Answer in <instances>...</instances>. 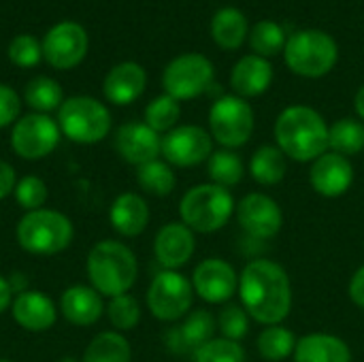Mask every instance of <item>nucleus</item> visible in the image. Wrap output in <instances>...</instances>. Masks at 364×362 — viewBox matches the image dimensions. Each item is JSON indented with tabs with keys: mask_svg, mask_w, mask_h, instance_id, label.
Here are the masks:
<instances>
[{
	"mask_svg": "<svg viewBox=\"0 0 364 362\" xmlns=\"http://www.w3.org/2000/svg\"><path fill=\"white\" fill-rule=\"evenodd\" d=\"M237 294L250 318L264 326L282 324L292 312L290 275L279 262L269 258H254L243 267Z\"/></svg>",
	"mask_w": 364,
	"mask_h": 362,
	"instance_id": "1",
	"label": "nucleus"
},
{
	"mask_svg": "<svg viewBox=\"0 0 364 362\" xmlns=\"http://www.w3.org/2000/svg\"><path fill=\"white\" fill-rule=\"evenodd\" d=\"M328 124L307 105L286 107L275 119V143L294 162H314L328 151Z\"/></svg>",
	"mask_w": 364,
	"mask_h": 362,
	"instance_id": "2",
	"label": "nucleus"
},
{
	"mask_svg": "<svg viewBox=\"0 0 364 362\" xmlns=\"http://www.w3.org/2000/svg\"><path fill=\"white\" fill-rule=\"evenodd\" d=\"M85 271L92 288L102 297L113 299L119 294H128L130 288L136 284L139 260L126 243L105 239L90 250Z\"/></svg>",
	"mask_w": 364,
	"mask_h": 362,
	"instance_id": "3",
	"label": "nucleus"
},
{
	"mask_svg": "<svg viewBox=\"0 0 364 362\" xmlns=\"http://www.w3.org/2000/svg\"><path fill=\"white\" fill-rule=\"evenodd\" d=\"M237 203L230 190L215 186L211 181L192 186L179 201L181 222L200 235H211L222 230L235 215Z\"/></svg>",
	"mask_w": 364,
	"mask_h": 362,
	"instance_id": "4",
	"label": "nucleus"
},
{
	"mask_svg": "<svg viewBox=\"0 0 364 362\" xmlns=\"http://www.w3.org/2000/svg\"><path fill=\"white\" fill-rule=\"evenodd\" d=\"M15 237L21 250L34 256H55L70 247L75 228L73 222L55 209L26 211L15 228Z\"/></svg>",
	"mask_w": 364,
	"mask_h": 362,
	"instance_id": "5",
	"label": "nucleus"
},
{
	"mask_svg": "<svg viewBox=\"0 0 364 362\" xmlns=\"http://www.w3.org/2000/svg\"><path fill=\"white\" fill-rule=\"evenodd\" d=\"M284 58L294 75L318 79L335 68L339 49L331 34L322 30H301L288 38Z\"/></svg>",
	"mask_w": 364,
	"mask_h": 362,
	"instance_id": "6",
	"label": "nucleus"
},
{
	"mask_svg": "<svg viewBox=\"0 0 364 362\" xmlns=\"http://www.w3.org/2000/svg\"><path fill=\"white\" fill-rule=\"evenodd\" d=\"M109 109L92 96H70L58 109V126L62 134L79 145L100 143L111 132Z\"/></svg>",
	"mask_w": 364,
	"mask_h": 362,
	"instance_id": "7",
	"label": "nucleus"
},
{
	"mask_svg": "<svg viewBox=\"0 0 364 362\" xmlns=\"http://www.w3.org/2000/svg\"><path fill=\"white\" fill-rule=\"evenodd\" d=\"M254 111L241 96H220L209 109V134L224 149L245 145L254 134Z\"/></svg>",
	"mask_w": 364,
	"mask_h": 362,
	"instance_id": "8",
	"label": "nucleus"
},
{
	"mask_svg": "<svg viewBox=\"0 0 364 362\" xmlns=\"http://www.w3.org/2000/svg\"><path fill=\"white\" fill-rule=\"evenodd\" d=\"M194 288L179 271L162 269L147 288V309L160 322H179L192 312Z\"/></svg>",
	"mask_w": 364,
	"mask_h": 362,
	"instance_id": "9",
	"label": "nucleus"
},
{
	"mask_svg": "<svg viewBox=\"0 0 364 362\" xmlns=\"http://www.w3.org/2000/svg\"><path fill=\"white\" fill-rule=\"evenodd\" d=\"M213 64L203 53H183L168 62L162 75V85L175 100H192L211 92L213 85Z\"/></svg>",
	"mask_w": 364,
	"mask_h": 362,
	"instance_id": "10",
	"label": "nucleus"
},
{
	"mask_svg": "<svg viewBox=\"0 0 364 362\" xmlns=\"http://www.w3.org/2000/svg\"><path fill=\"white\" fill-rule=\"evenodd\" d=\"M62 130L55 119L45 113H30L15 122L11 130V147L23 160H43L60 143Z\"/></svg>",
	"mask_w": 364,
	"mask_h": 362,
	"instance_id": "11",
	"label": "nucleus"
},
{
	"mask_svg": "<svg viewBox=\"0 0 364 362\" xmlns=\"http://www.w3.org/2000/svg\"><path fill=\"white\" fill-rule=\"evenodd\" d=\"M235 215H237L241 230L256 241L275 239L279 230L284 228V211L279 203L264 192L245 194L237 203Z\"/></svg>",
	"mask_w": 364,
	"mask_h": 362,
	"instance_id": "12",
	"label": "nucleus"
},
{
	"mask_svg": "<svg viewBox=\"0 0 364 362\" xmlns=\"http://www.w3.org/2000/svg\"><path fill=\"white\" fill-rule=\"evenodd\" d=\"M213 154V137L200 126H177L162 137L164 162L179 169H190L207 162Z\"/></svg>",
	"mask_w": 364,
	"mask_h": 362,
	"instance_id": "13",
	"label": "nucleus"
},
{
	"mask_svg": "<svg viewBox=\"0 0 364 362\" xmlns=\"http://www.w3.org/2000/svg\"><path fill=\"white\" fill-rule=\"evenodd\" d=\"M43 58L58 70L75 68L87 53V32L77 21H60L43 38Z\"/></svg>",
	"mask_w": 364,
	"mask_h": 362,
	"instance_id": "14",
	"label": "nucleus"
},
{
	"mask_svg": "<svg viewBox=\"0 0 364 362\" xmlns=\"http://www.w3.org/2000/svg\"><path fill=\"white\" fill-rule=\"evenodd\" d=\"M194 294L209 305H226L239 292V273L222 258H205L192 273Z\"/></svg>",
	"mask_w": 364,
	"mask_h": 362,
	"instance_id": "15",
	"label": "nucleus"
},
{
	"mask_svg": "<svg viewBox=\"0 0 364 362\" xmlns=\"http://www.w3.org/2000/svg\"><path fill=\"white\" fill-rule=\"evenodd\" d=\"M309 183L316 194L324 198H339L348 194L354 183V164L350 162V158L328 149L311 162Z\"/></svg>",
	"mask_w": 364,
	"mask_h": 362,
	"instance_id": "16",
	"label": "nucleus"
},
{
	"mask_svg": "<svg viewBox=\"0 0 364 362\" xmlns=\"http://www.w3.org/2000/svg\"><path fill=\"white\" fill-rule=\"evenodd\" d=\"M115 149L124 162L139 169L151 160H158L162 154V137L145 122H128L115 132Z\"/></svg>",
	"mask_w": 364,
	"mask_h": 362,
	"instance_id": "17",
	"label": "nucleus"
},
{
	"mask_svg": "<svg viewBox=\"0 0 364 362\" xmlns=\"http://www.w3.org/2000/svg\"><path fill=\"white\" fill-rule=\"evenodd\" d=\"M196 252V233L190 230L183 222L164 224L154 239V256L162 269L179 271L186 267Z\"/></svg>",
	"mask_w": 364,
	"mask_h": 362,
	"instance_id": "18",
	"label": "nucleus"
},
{
	"mask_svg": "<svg viewBox=\"0 0 364 362\" xmlns=\"http://www.w3.org/2000/svg\"><path fill=\"white\" fill-rule=\"evenodd\" d=\"M11 316L23 331L45 333L55 324L58 307L47 294L38 290H23L15 294L11 305Z\"/></svg>",
	"mask_w": 364,
	"mask_h": 362,
	"instance_id": "19",
	"label": "nucleus"
},
{
	"mask_svg": "<svg viewBox=\"0 0 364 362\" xmlns=\"http://www.w3.org/2000/svg\"><path fill=\"white\" fill-rule=\"evenodd\" d=\"M58 309L64 316V320L73 326H94L107 312L102 294L96 292L92 286L83 284L66 288L60 297Z\"/></svg>",
	"mask_w": 364,
	"mask_h": 362,
	"instance_id": "20",
	"label": "nucleus"
},
{
	"mask_svg": "<svg viewBox=\"0 0 364 362\" xmlns=\"http://www.w3.org/2000/svg\"><path fill=\"white\" fill-rule=\"evenodd\" d=\"M147 85V73L136 62H122L113 66L102 83V92L109 102L117 107H126L134 102Z\"/></svg>",
	"mask_w": 364,
	"mask_h": 362,
	"instance_id": "21",
	"label": "nucleus"
},
{
	"mask_svg": "<svg viewBox=\"0 0 364 362\" xmlns=\"http://www.w3.org/2000/svg\"><path fill=\"white\" fill-rule=\"evenodd\" d=\"M109 222L117 235L128 239L139 237L149 224V205L141 194L124 192L113 201L109 209Z\"/></svg>",
	"mask_w": 364,
	"mask_h": 362,
	"instance_id": "22",
	"label": "nucleus"
},
{
	"mask_svg": "<svg viewBox=\"0 0 364 362\" xmlns=\"http://www.w3.org/2000/svg\"><path fill=\"white\" fill-rule=\"evenodd\" d=\"M273 81V66L267 58L260 55H245L241 58L230 75V85L237 96L241 98H256L271 87Z\"/></svg>",
	"mask_w": 364,
	"mask_h": 362,
	"instance_id": "23",
	"label": "nucleus"
},
{
	"mask_svg": "<svg viewBox=\"0 0 364 362\" xmlns=\"http://www.w3.org/2000/svg\"><path fill=\"white\" fill-rule=\"evenodd\" d=\"M294 362H352L350 346L331 333H309L296 341Z\"/></svg>",
	"mask_w": 364,
	"mask_h": 362,
	"instance_id": "24",
	"label": "nucleus"
},
{
	"mask_svg": "<svg viewBox=\"0 0 364 362\" xmlns=\"http://www.w3.org/2000/svg\"><path fill=\"white\" fill-rule=\"evenodd\" d=\"M247 171L258 186L271 188L284 181L288 173V158L277 145H262L252 154Z\"/></svg>",
	"mask_w": 364,
	"mask_h": 362,
	"instance_id": "25",
	"label": "nucleus"
},
{
	"mask_svg": "<svg viewBox=\"0 0 364 362\" xmlns=\"http://www.w3.org/2000/svg\"><path fill=\"white\" fill-rule=\"evenodd\" d=\"M211 36L222 49H239L247 36V19L235 6L220 9L211 19Z\"/></svg>",
	"mask_w": 364,
	"mask_h": 362,
	"instance_id": "26",
	"label": "nucleus"
},
{
	"mask_svg": "<svg viewBox=\"0 0 364 362\" xmlns=\"http://www.w3.org/2000/svg\"><path fill=\"white\" fill-rule=\"evenodd\" d=\"M81 362H132L130 341L117 331L98 333L87 344Z\"/></svg>",
	"mask_w": 364,
	"mask_h": 362,
	"instance_id": "27",
	"label": "nucleus"
},
{
	"mask_svg": "<svg viewBox=\"0 0 364 362\" xmlns=\"http://www.w3.org/2000/svg\"><path fill=\"white\" fill-rule=\"evenodd\" d=\"M207 175L209 181L215 186H222L226 190L239 186L245 177V164L241 160V156L235 149H218L211 154V158L207 160Z\"/></svg>",
	"mask_w": 364,
	"mask_h": 362,
	"instance_id": "28",
	"label": "nucleus"
},
{
	"mask_svg": "<svg viewBox=\"0 0 364 362\" xmlns=\"http://www.w3.org/2000/svg\"><path fill=\"white\" fill-rule=\"evenodd\" d=\"M296 341L299 339L290 329L275 324V326H264L260 331L256 339V348H258V354L267 362H284L292 358L296 350Z\"/></svg>",
	"mask_w": 364,
	"mask_h": 362,
	"instance_id": "29",
	"label": "nucleus"
},
{
	"mask_svg": "<svg viewBox=\"0 0 364 362\" xmlns=\"http://www.w3.org/2000/svg\"><path fill=\"white\" fill-rule=\"evenodd\" d=\"M177 331L183 339V344L188 346V350L194 352L198 348H203L207 341L215 339V331H218V320L209 309H192L181 324H177Z\"/></svg>",
	"mask_w": 364,
	"mask_h": 362,
	"instance_id": "30",
	"label": "nucleus"
},
{
	"mask_svg": "<svg viewBox=\"0 0 364 362\" xmlns=\"http://www.w3.org/2000/svg\"><path fill=\"white\" fill-rule=\"evenodd\" d=\"M136 183L143 192L164 198V196L173 194V190L177 186V175L168 162L158 158V160H151L136 169Z\"/></svg>",
	"mask_w": 364,
	"mask_h": 362,
	"instance_id": "31",
	"label": "nucleus"
},
{
	"mask_svg": "<svg viewBox=\"0 0 364 362\" xmlns=\"http://www.w3.org/2000/svg\"><path fill=\"white\" fill-rule=\"evenodd\" d=\"M328 149L346 158L364 149V124L354 117H341L328 128Z\"/></svg>",
	"mask_w": 364,
	"mask_h": 362,
	"instance_id": "32",
	"label": "nucleus"
},
{
	"mask_svg": "<svg viewBox=\"0 0 364 362\" xmlns=\"http://www.w3.org/2000/svg\"><path fill=\"white\" fill-rule=\"evenodd\" d=\"M23 100L28 102V107H32L36 113H49L62 107L64 102V92L62 85L55 79L49 77H36L26 85L23 92Z\"/></svg>",
	"mask_w": 364,
	"mask_h": 362,
	"instance_id": "33",
	"label": "nucleus"
},
{
	"mask_svg": "<svg viewBox=\"0 0 364 362\" xmlns=\"http://www.w3.org/2000/svg\"><path fill=\"white\" fill-rule=\"evenodd\" d=\"M181 117V107L179 100H175L168 94H162L158 98H154L147 107H145V124L156 130L158 134H166L173 128H177V122Z\"/></svg>",
	"mask_w": 364,
	"mask_h": 362,
	"instance_id": "34",
	"label": "nucleus"
},
{
	"mask_svg": "<svg viewBox=\"0 0 364 362\" xmlns=\"http://www.w3.org/2000/svg\"><path fill=\"white\" fill-rule=\"evenodd\" d=\"M286 43H288V38H286L284 28L271 19L258 21L250 32V45L256 51V55H260V58L277 55L279 51L286 49Z\"/></svg>",
	"mask_w": 364,
	"mask_h": 362,
	"instance_id": "35",
	"label": "nucleus"
},
{
	"mask_svg": "<svg viewBox=\"0 0 364 362\" xmlns=\"http://www.w3.org/2000/svg\"><path fill=\"white\" fill-rule=\"evenodd\" d=\"M107 316L109 322L113 326V331L117 333H126L139 326L141 322V305L132 294H119L109 299L107 305Z\"/></svg>",
	"mask_w": 364,
	"mask_h": 362,
	"instance_id": "36",
	"label": "nucleus"
},
{
	"mask_svg": "<svg viewBox=\"0 0 364 362\" xmlns=\"http://www.w3.org/2000/svg\"><path fill=\"white\" fill-rule=\"evenodd\" d=\"M215 320H218L220 337H224V339H230V341H239V344H241V339H245V337L250 335L252 318H250V314L243 309V305L226 303Z\"/></svg>",
	"mask_w": 364,
	"mask_h": 362,
	"instance_id": "37",
	"label": "nucleus"
},
{
	"mask_svg": "<svg viewBox=\"0 0 364 362\" xmlns=\"http://www.w3.org/2000/svg\"><path fill=\"white\" fill-rule=\"evenodd\" d=\"M194 362H245L247 354L239 341H230L224 337H215L198 348L192 356Z\"/></svg>",
	"mask_w": 364,
	"mask_h": 362,
	"instance_id": "38",
	"label": "nucleus"
},
{
	"mask_svg": "<svg viewBox=\"0 0 364 362\" xmlns=\"http://www.w3.org/2000/svg\"><path fill=\"white\" fill-rule=\"evenodd\" d=\"M15 201L19 203L21 209L26 211H36V209H43L47 198H49V188L47 183L36 177V175H26L17 181L15 186Z\"/></svg>",
	"mask_w": 364,
	"mask_h": 362,
	"instance_id": "39",
	"label": "nucleus"
},
{
	"mask_svg": "<svg viewBox=\"0 0 364 362\" xmlns=\"http://www.w3.org/2000/svg\"><path fill=\"white\" fill-rule=\"evenodd\" d=\"M43 58V45L32 34H19L9 45V60L19 68H32Z\"/></svg>",
	"mask_w": 364,
	"mask_h": 362,
	"instance_id": "40",
	"label": "nucleus"
},
{
	"mask_svg": "<svg viewBox=\"0 0 364 362\" xmlns=\"http://www.w3.org/2000/svg\"><path fill=\"white\" fill-rule=\"evenodd\" d=\"M19 109H21V100L17 92L0 83V128L15 124V119L19 117Z\"/></svg>",
	"mask_w": 364,
	"mask_h": 362,
	"instance_id": "41",
	"label": "nucleus"
},
{
	"mask_svg": "<svg viewBox=\"0 0 364 362\" xmlns=\"http://www.w3.org/2000/svg\"><path fill=\"white\" fill-rule=\"evenodd\" d=\"M348 294L352 299V303L363 309L364 312V265H360L354 275L350 277V284H348Z\"/></svg>",
	"mask_w": 364,
	"mask_h": 362,
	"instance_id": "42",
	"label": "nucleus"
},
{
	"mask_svg": "<svg viewBox=\"0 0 364 362\" xmlns=\"http://www.w3.org/2000/svg\"><path fill=\"white\" fill-rule=\"evenodd\" d=\"M17 181H19V179H17L15 169H13L9 162L0 160V201H4L6 196H11V194L15 192Z\"/></svg>",
	"mask_w": 364,
	"mask_h": 362,
	"instance_id": "43",
	"label": "nucleus"
},
{
	"mask_svg": "<svg viewBox=\"0 0 364 362\" xmlns=\"http://www.w3.org/2000/svg\"><path fill=\"white\" fill-rule=\"evenodd\" d=\"M13 299H15V290H13L11 282H9L6 277L0 275V316H2L6 309H11Z\"/></svg>",
	"mask_w": 364,
	"mask_h": 362,
	"instance_id": "44",
	"label": "nucleus"
},
{
	"mask_svg": "<svg viewBox=\"0 0 364 362\" xmlns=\"http://www.w3.org/2000/svg\"><path fill=\"white\" fill-rule=\"evenodd\" d=\"M354 107H356V113H358L360 122H364V85H360V90L356 92V98H354Z\"/></svg>",
	"mask_w": 364,
	"mask_h": 362,
	"instance_id": "45",
	"label": "nucleus"
},
{
	"mask_svg": "<svg viewBox=\"0 0 364 362\" xmlns=\"http://www.w3.org/2000/svg\"><path fill=\"white\" fill-rule=\"evenodd\" d=\"M58 362H81L79 358H75V356H62Z\"/></svg>",
	"mask_w": 364,
	"mask_h": 362,
	"instance_id": "46",
	"label": "nucleus"
},
{
	"mask_svg": "<svg viewBox=\"0 0 364 362\" xmlns=\"http://www.w3.org/2000/svg\"><path fill=\"white\" fill-rule=\"evenodd\" d=\"M0 362H13V361H9V358H0Z\"/></svg>",
	"mask_w": 364,
	"mask_h": 362,
	"instance_id": "47",
	"label": "nucleus"
}]
</instances>
